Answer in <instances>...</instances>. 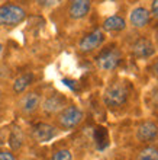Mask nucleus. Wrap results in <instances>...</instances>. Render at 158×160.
I'll list each match as a JSON object with an SVG mask.
<instances>
[{"label": "nucleus", "instance_id": "1", "mask_svg": "<svg viewBox=\"0 0 158 160\" xmlns=\"http://www.w3.org/2000/svg\"><path fill=\"white\" fill-rule=\"evenodd\" d=\"M129 96L128 88L123 82H115L110 86H108V89L104 90L103 93V101L106 103V106L112 108V109H116V108H121L126 103Z\"/></svg>", "mask_w": 158, "mask_h": 160}, {"label": "nucleus", "instance_id": "2", "mask_svg": "<svg viewBox=\"0 0 158 160\" xmlns=\"http://www.w3.org/2000/svg\"><path fill=\"white\" fill-rule=\"evenodd\" d=\"M26 18V12L17 4L0 6V26H16Z\"/></svg>", "mask_w": 158, "mask_h": 160}, {"label": "nucleus", "instance_id": "3", "mask_svg": "<svg viewBox=\"0 0 158 160\" xmlns=\"http://www.w3.org/2000/svg\"><path fill=\"white\" fill-rule=\"evenodd\" d=\"M83 111L77 106H67L58 112V122L64 130H73L83 121Z\"/></svg>", "mask_w": 158, "mask_h": 160}, {"label": "nucleus", "instance_id": "4", "mask_svg": "<svg viewBox=\"0 0 158 160\" xmlns=\"http://www.w3.org/2000/svg\"><path fill=\"white\" fill-rule=\"evenodd\" d=\"M121 52L117 50H108L97 57V67L102 72H112L121 63Z\"/></svg>", "mask_w": 158, "mask_h": 160}, {"label": "nucleus", "instance_id": "5", "mask_svg": "<svg viewBox=\"0 0 158 160\" xmlns=\"http://www.w3.org/2000/svg\"><path fill=\"white\" fill-rule=\"evenodd\" d=\"M103 39H104L103 32L100 29H96V31H93L92 34L86 35V37L79 42V48H80V51H83V52H92V51H94L96 48H99V47L102 45Z\"/></svg>", "mask_w": 158, "mask_h": 160}, {"label": "nucleus", "instance_id": "6", "mask_svg": "<svg viewBox=\"0 0 158 160\" xmlns=\"http://www.w3.org/2000/svg\"><path fill=\"white\" fill-rule=\"evenodd\" d=\"M55 135H57V128L51 124H45V122L36 124L32 130V137L38 143H46L54 138Z\"/></svg>", "mask_w": 158, "mask_h": 160}, {"label": "nucleus", "instance_id": "7", "mask_svg": "<svg viewBox=\"0 0 158 160\" xmlns=\"http://www.w3.org/2000/svg\"><path fill=\"white\" fill-rule=\"evenodd\" d=\"M158 137V127L157 124L151 121L142 122L136 130V138L142 143H151Z\"/></svg>", "mask_w": 158, "mask_h": 160}, {"label": "nucleus", "instance_id": "8", "mask_svg": "<svg viewBox=\"0 0 158 160\" xmlns=\"http://www.w3.org/2000/svg\"><path fill=\"white\" fill-rule=\"evenodd\" d=\"M92 8V2L90 0H71L70 8H68V15L73 19H81V18L87 16Z\"/></svg>", "mask_w": 158, "mask_h": 160}, {"label": "nucleus", "instance_id": "9", "mask_svg": "<svg viewBox=\"0 0 158 160\" xmlns=\"http://www.w3.org/2000/svg\"><path fill=\"white\" fill-rule=\"evenodd\" d=\"M132 52L138 58H148L155 52V47L148 38H141L132 45Z\"/></svg>", "mask_w": 158, "mask_h": 160}, {"label": "nucleus", "instance_id": "10", "mask_svg": "<svg viewBox=\"0 0 158 160\" xmlns=\"http://www.w3.org/2000/svg\"><path fill=\"white\" fill-rule=\"evenodd\" d=\"M41 105V96L35 92L26 93L25 96L19 101V108L23 114H32L38 109V106Z\"/></svg>", "mask_w": 158, "mask_h": 160}, {"label": "nucleus", "instance_id": "11", "mask_svg": "<svg viewBox=\"0 0 158 160\" xmlns=\"http://www.w3.org/2000/svg\"><path fill=\"white\" fill-rule=\"evenodd\" d=\"M63 108H65V99L60 95H52V96L46 98L42 103V111L50 115L58 114Z\"/></svg>", "mask_w": 158, "mask_h": 160}, {"label": "nucleus", "instance_id": "12", "mask_svg": "<svg viewBox=\"0 0 158 160\" xmlns=\"http://www.w3.org/2000/svg\"><path fill=\"white\" fill-rule=\"evenodd\" d=\"M129 22L133 28H144L150 22V12L145 8H136L133 9L129 15Z\"/></svg>", "mask_w": 158, "mask_h": 160}, {"label": "nucleus", "instance_id": "13", "mask_svg": "<svg viewBox=\"0 0 158 160\" xmlns=\"http://www.w3.org/2000/svg\"><path fill=\"white\" fill-rule=\"evenodd\" d=\"M125 28V21L121 16H110L103 22V29L109 32H116Z\"/></svg>", "mask_w": 158, "mask_h": 160}, {"label": "nucleus", "instance_id": "14", "mask_svg": "<svg viewBox=\"0 0 158 160\" xmlns=\"http://www.w3.org/2000/svg\"><path fill=\"white\" fill-rule=\"evenodd\" d=\"M31 82H32V74H31V73L22 74V76H19L16 80H15V83H13V90L16 93H22L31 84Z\"/></svg>", "mask_w": 158, "mask_h": 160}, {"label": "nucleus", "instance_id": "15", "mask_svg": "<svg viewBox=\"0 0 158 160\" xmlns=\"http://www.w3.org/2000/svg\"><path fill=\"white\" fill-rule=\"evenodd\" d=\"M10 147L13 150H17V148H21L22 143H23V135H22V131L19 128H15L12 131V134H10Z\"/></svg>", "mask_w": 158, "mask_h": 160}, {"label": "nucleus", "instance_id": "16", "mask_svg": "<svg viewBox=\"0 0 158 160\" xmlns=\"http://www.w3.org/2000/svg\"><path fill=\"white\" fill-rule=\"evenodd\" d=\"M138 160H158V150L154 147H145L141 150Z\"/></svg>", "mask_w": 158, "mask_h": 160}, {"label": "nucleus", "instance_id": "17", "mask_svg": "<svg viewBox=\"0 0 158 160\" xmlns=\"http://www.w3.org/2000/svg\"><path fill=\"white\" fill-rule=\"evenodd\" d=\"M51 160H73V154H71L70 150L63 148V150H58L52 154V159Z\"/></svg>", "mask_w": 158, "mask_h": 160}, {"label": "nucleus", "instance_id": "18", "mask_svg": "<svg viewBox=\"0 0 158 160\" xmlns=\"http://www.w3.org/2000/svg\"><path fill=\"white\" fill-rule=\"evenodd\" d=\"M0 160H15V156L7 150H0Z\"/></svg>", "mask_w": 158, "mask_h": 160}, {"label": "nucleus", "instance_id": "19", "mask_svg": "<svg viewBox=\"0 0 158 160\" xmlns=\"http://www.w3.org/2000/svg\"><path fill=\"white\" fill-rule=\"evenodd\" d=\"M151 13L154 15V18L158 19V0H154L152 2V6H151Z\"/></svg>", "mask_w": 158, "mask_h": 160}, {"label": "nucleus", "instance_id": "20", "mask_svg": "<svg viewBox=\"0 0 158 160\" xmlns=\"http://www.w3.org/2000/svg\"><path fill=\"white\" fill-rule=\"evenodd\" d=\"M152 70H154V73L158 76V63H155V64H154V67H152Z\"/></svg>", "mask_w": 158, "mask_h": 160}, {"label": "nucleus", "instance_id": "21", "mask_svg": "<svg viewBox=\"0 0 158 160\" xmlns=\"http://www.w3.org/2000/svg\"><path fill=\"white\" fill-rule=\"evenodd\" d=\"M2 55H3V44L0 42V58H2Z\"/></svg>", "mask_w": 158, "mask_h": 160}, {"label": "nucleus", "instance_id": "22", "mask_svg": "<svg viewBox=\"0 0 158 160\" xmlns=\"http://www.w3.org/2000/svg\"><path fill=\"white\" fill-rule=\"evenodd\" d=\"M0 95H2V92H0Z\"/></svg>", "mask_w": 158, "mask_h": 160}]
</instances>
